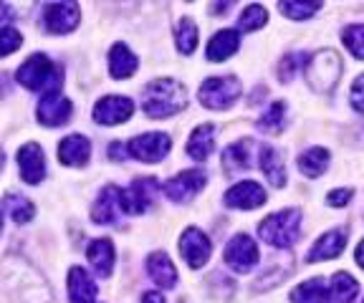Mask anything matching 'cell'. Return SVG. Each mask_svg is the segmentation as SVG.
I'll use <instances>...</instances> for the list:
<instances>
[{
  "mask_svg": "<svg viewBox=\"0 0 364 303\" xmlns=\"http://www.w3.org/2000/svg\"><path fill=\"white\" fill-rule=\"evenodd\" d=\"M86 258H89L91 268L97 270V275L109 278L114 268V246L109 238H99V241H91V246L86 248Z\"/></svg>",
  "mask_w": 364,
  "mask_h": 303,
  "instance_id": "cell-24",
  "label": "cell"
},
{
  "mask_svg": "<svg viewBox=\"0 0 364 303\" xmlns=\"http://www.w3.org/2000/svg\"><path fill=\"white\" fill-rule=\"evenodd\" d=\"M250 147H253V139H243V142H235L223 152V170L225 175H235L240 170H248L250 167Z\"/></svg>",
  "mask_w": 364,
  "mask_h": 303,
  "instance_id": "cell-28",
  "label": "cell"
},
{
  "mask_svg": "<svg viewBox=\"0 0 364 303\" xmlns=\"http://www.w3.org/2000/svg\"><path fill=\"white\" fill-rule=\"evenodd\" d=\"M357 296H359V283L347 273V270H339V273L331 275L329 303H354Z\"/></svg>",
  "mask_w": 364,
  "mask_h": 303,
  "instance_id": "cell-27",
  "label": "cell"
},
{
  "mask_svg": "<svg viewBox=\"0 0 364 303\" xmlns=\"http://www.w3.org/2000/svg\"><path fill=\"white\" fill-rule=\"evenodd\" d=\"M172 142L167 134L162 132H147V134H139V137L129 139L127 142V152L129 157L134 160L144 162V165H154V162H162L170 152Z\"/></svg>",
  "mask_w": 364,
  "mask_h": 303,
  "instance_id": "cell-7",
  "label": "cell"
},
{
  "mask_svg": "<svg viewBox=\"0 0 364 303\" xmlns=\"http://www.w3.org/2000/svg\"><path fill=\"white\" fill-rule=\"evenodd\" d=\"M326 167H329V149L324 147H311L309 152H304L299 157V170H301V175H306L311 180L321 177Z\"/></svg>",
  "mask_w": 364,
  "mask_h": 303,
  "instance_id": "cell-30",
  "label": "cell"
},
{
  "mask_svg": "<svg viewBox=\"0 0 364 303\" xmlns=\"http://www.w3.org/2000/svg\"><path fill=\"white\" fill-rule=\"evenodd\" d=\"M18 170H21L23 182L38 184L46 177V160H43V149L36 142L23 144L18 149Z\"/></svg>",
  "mask_w": 364,
  "mask_h": 303,
  "instance_id": "cell-14",
  "label": "cell"
},
{
  "mask_svg": "<svg viewBox=\"0 0 364 303\" xmlns=\"http://www.w3.org/2000/svg\"><path fill=\"white\" fill-rule=\"evenodd\" d=\"M18 275H21V286H18L16 293H13V303H53L51 291H48V286L43 283V278L33 275L31 283L26 280L28 265H21V268H18Z\"/></svg>",
  "mask_w": 364,
  "mask_h": 303,
  "instance_id": "cell-18",
  "label": "cell"
},
{
  "mask_svg": "<svg viewBox=\"0 0 364 303\" xmlns=\"http://www.w3.org/2000/svg\"><path fill=\"white\" fill-rule=\"evenodd\" d=\"M268 21V11L263 6H248L243 8V13H240L238 18V28L240 31H258L263 28Z\"/></svg>",
  "mask_w": 364,
  "mask_h": 303,
  "instance_id": "cell-36",
  "label": "cell"
},
{
  "mask_svg": "<svg viewBox=\"0 0 364 303\" xmlns=\"http://www.w3.org/2000/svg\"><path fill=\"white\" fill-rule=\"evenodd\" d=\"M347 248V230H329L318 238L311 246V250L306 253V263H316V260H331V258H339Z\"/></svg>",
  "mask_w": 364,
  "mask_h": 303,
  "instance_id": "cell-17",
  "label": "cell"
},
{
  "mask_svg": "<svg viewBox=\"0 0 364 303\" xmlns=\"http://www.w3.org/2000/svg\"><path fill=\"white\" fill-rule=\"evenodd\" d=\"M258 162H261V172L266 175V180L273 187H284L286 184V165L279 149H273L271 144L258 147Z\"/></svg>",
  "mask_w": 364,
  "mask_h": 303,
  "instance_id": "cell-22",
  "label": "cell"
},
{
  "mask_svg": "<svg viewBox=\"0 0 364 303\" xmlns=\"http://www.w3.org/2000/svg\"><path fill=\"white\" fill-rule=\"evenodd\" d=\"M223 202L233 210H256L266 202V189L253 180H245V182H238L228 189Z\"/></svg>",
  "mask_w": 364,
  "mask_h": 303,
  "instance_id": "cell-13",
  "label": "cell"
},
{
  "mask_svg": "<svg viewBox=\"0 0 364 303\" xmlns=\"http://www.w3.org/2000/svg\"><path fill=\"white\" fill-rule=\"evenodd\" d=\"M23 46V35L16 28H0V58L11 56Z\"/></svg>",
  "mask_w": 364,
  "mask_h": 303,
  "instance_id": "cell-38",
  "label": "cell"
},
{
  "mask_svg": "<svg viewBox=\"0 0 364 303\" xmlns=\"http://www.w3.org/2000/svg\"><path fill=\"white\" fill-rule=\"evenodd\" d=\"M354 189L352 187H339V189H331L329 194H326V202H329L331 207H344L349 205V200H352Z\"/></svg>",
  "mask_w": 364,
  "mask_h": 303,
  "instance_id": "cell-39",
  "label": "cell"
},
{
  "mask_svg": "<svg viewBox=\"0 0 364 303\" xmlns=\"http://www.w3.org/2000/svg\"><path fill=\"white\" fill-rule=\"evenodd\" d=\"M127 157H129V152H127V144L114 142L112 147H109V160H112V162H124Z\"/></svg>",
  "mask_w": 364,
  "mask_h": 303,
  "instance_id": "cell-41",
  "label": "cell"
},
{
  "mask_svg": "<svg viewBox=\"0 0 364 303\" xmlns=\"http://www.w3.org/2000/svg\"><path fill=\"white\" fill-rule=\"evenodd\" d=\"M349 99H352V106L359 111V114H364V74L357 76V81L352 84V94H349Z\"/></svg>",
  "mask_w": 364,
  "mask_h": 303,
  "instance_id": "cell-40",
  "label": "cell"
},
{
  "mask_svg": "<svg viewBox=\"0 0 364 303\" xmlns=\"http://www.w3.org/2000/svg\"><path fill=\"white\" fill-rule=\"evenodd\" d=\"M91 157V142L81 134H68L58 144V160L66 167H84Z\"/></svg>",
  "mask_w": 364,
  "mask_h": 303,
  "instance_id": "cell-20",
  "label": "cell"
},
{
  "mask_svg": "<svg viewBox=\"0 0 364 303\" xmlns=\"http://www.w3.org/2000/svg\"><path fill=\"white\" fill-rule=\"evenodd\" d=\"M81 21V8L79 3L63 0V3H51L43 8V28L53 35L71 33Z\"/></svg>",
  "mask_w": 364,
  "mask_h": 303,
  "instance_id": "cell-9",
  "label": "cell"
},
{
  "mask_svg": "<svg viewBox=\"0 0 364 303\" xmlns=\"http://www.w3.org/2000/svg\"><path fill=\"white\" fill-rule=\"evenodd\" d=\"M134 114V104L127 97H104L94 104V121L104 126L124 124Z\"/></svg>",
  "mask_w": 364,
  "mask_h": 303,
  "instance_id": "cell-12",
  "label": "cell"
},
{
  "mask_svg": "<svg viewBox=\"0 0 364 303\" xmlns=\"http://www.w3.org/2000/svg\"><path fill=\"white\" fill-rule=\"evenodd\" d=\"M258 235L273 248H294V243L301 238V210L286 207L263 218L258 225Z\"/></svg>",
  "mask_w": 364,
  "mask_h": 303,
  "instance_id": "cell-3",
  "label": "cell"
},
{
  "mask_svg": "<svg viewBox=\"0 0 364 303\" xmlns=\"http://www.w3.org/2000/svg\"><path fill=\"white\" fill-rule=\"evenodd\" d=\"M71 111H74V106H71V101H68L66 97H61V94H48V97L41 99L36 116H38V121L43 126H63L71 119Z\"/></svg>",
  "mask_w": 364,
  "mask_h": 303,
  "instance_id": "cell-15",
  "label": "cell"
},
{
  "mask_svg": "<svg viewBox=\"0 0 364 303\" xmlns=\"http://www.w3.org/2000/svg\"><path fill=\"white\" fill-rule=\"evenodd\" d=\"M291 303H329V286L324 278H311L291 291Z\"/></svg>",
  "mask_w": 364,
  "mask_h": 303,
  "instance_id": "cell-29",
  "label": "cell"
},
{
  "mask_svg": "<svg viewBox=\"0 0 364 303\" xmlns=\"http://www.w3.org/2000/svg\"><path fill=\"white\" fill-rule=\"evenodd\" d=\"M304 66H306V56H304V53H289V56H284V61L279 63L281 84H289L296 76V71L304 69Z\"/></svg>",
  "mask_w": 364,
  "mask_h": 303,
  "instance_id": "cell-37",
  "label": "cell"
},
{
  "mask_svg": "<svg viewBox=\"0 0 364 303\" xmlns=\"http://www.w3.org/2000/svg\"><path fill=\"white\" fill-rule=\"evenodd\" d=\"M3 162H6V152L0 149V170H3Z\"/></svg>",
  "mask_w": 364,
  "mask_h": 303,
  "instance_id": "cell-45",
  "label": "cell"
},
{
  "mask_svg": "<svg viewBox=\"0 0 364 303\" xmlns=\"http://www.w3.org/2000/svg\"><path fill=\"white\" fill-rule=\"evenodd\" d=\"M213 147H215V126L213 124H200L193 129L188 142V155L195 162H205L210 157Z\"/></svg>",
  "mask_w": 364,
  "mask_h": 303,
  "instance_id": "cell-26",
  "label": "cell"
},
{
  "mask_svg": "<svg viewBox=\"0 0 364 303\" xmlns=\"http://www.w3.org/2000/svg\"><path fill=\"white\" fill-rule=\"evenodd\" d=\"M279 11L284 13L289 21H306L316 11H321V3H304V0H286L279 3Z\"/></svg>",
  "mask_w": 364,
  "mask_h": 303,
  "instance_id": "cell-34",
  "label": "cell"
},
{
  "mask_svg": "<svg viewBox=\"0 0 364 303\" xmlns=\"http://www.w3.org/2000/svg\"><path fill=\"white\" fill-rule=\"evenodd\" d=\"M238 48H240V33L238 31H218V33L210 38V43H208L205 56H208V61L220 63V61H225V58L233 56Z\"/></svg>",
  "mask_w": 364,
  "mask_h": 303,
  "instance_id": "cell-23",
  "label": "cell"
},
{
  "mask_svg": "<svg viewBox=\"0 0 364 303\" xmlns=\"http://www.w3.org/2000/svg\"><path fill=\"white\" fill-rule=\"evenodd\" d=\"M0 233H3V210H0Z\"/></svg>",
  "mask_w": 364,
  "mask_h": 303,
  "instance_id": "cell-46",
  "label": "cell"
},
{
  "mask_svg": "<svg viewBox=\"0 0 364 303\" xmlns=\"http://www.w3.org/2000/svg\"><path fill=\"white\" fill-rule=\"evenodd\" d=\"M177 48L185 56H190L198 48V26L193 23V18H180V23H177Z\"/></svg>",
  "mask_w": 364,
  "mask_h": 303,
  "instance_id": "cell-33",
  "label": "cell"
},
{
  "mask_svg": "<svg viewBox=\"0 0 364 303\" xmlns=\"http://www.w3.org/2000/svg\"><path fill=\"white\" fill-rule=\"evenodd\" d=\"M142 303H165V298H162V293H157V291H147L142 296Z\"/></svg>",
  "mask_w": 364,
  "mask_h": 303,
  "instance_id": "cell-43",
  "label": "cell"
},
{
  "mask_svg": "<svg viewBox=\"0 0 364 303\" xmlns=\"http://www.w3.org/2000/svg\"><path fill=\"white\" fill-rule=\"evenodd\" d=\"M157 192H159V182L154 177L134 180L129 187L122 189V212H127V215H142V212L149 210Z\"/></svg>",
  "mask_w": 364,
  "mask_h": 303,
  "instance_id": "cell-8",
  "label": "cell"
},
{
  "mask_svg": "<svg viewBox=\"0 0 364 303\" xmlns=\"http://www.w3.org/2000/svg\"><path fill=\"white\" fill-rule=\"evenodd\" d=\"M258 246L256 241L245 233H238L230 238V243L225 246V253H223V260H225L228 268H233L235 273H250V270L258 265Z\"/></svg>",
  "mask_w": 364,
  "mask_h": 303,
  "instance_id": "cell-6",
  "label": "cell"
},
{
  "mask_svg": "<svg viewBox=\"0 0 364 303\" xmlns=\"http://www.w3.org/2000/svg\"><path fill=\"white\" fill-rule=\"evenodd\" d=\"M13 16H16V13H13V8L8 6V3H0V26L8 23V21H13Z\"/></svg>",
  "mask_w": 364,
  "mask_h": 303,
  "instance_id": "cell-42",
  "label": "cell"
},
{
  "mask_svg": "<svg viewBox=\"0 0 364 303\" xmlns=\"http://www.w3.org/2000/svg\"><path fill=\"white\" fill-rule=\"evenodd\" d=\"M147 273L159 288L170 291V288L177 286V270L165 250H154L152 255H147Z\"/></svg>",
  "mask_w": 364,
  "mask_h": 303,
  "instance_id": "cell-21",
  "label": "cell"
},
{
  "mask_svg": "<svg viewBox=\"0 0 364 303\" xmlns=\"http://www.w3.org/2000/svg\"><path fill=\"white\" fill-rule=\"evenodd\" d=\"M240 94H243V84L235 76H213V79H205L198 89L200 104L215 111L233 106Z\"/></svg>",
  "mask_w": 364,
  "mask_h": 303,
  "instance_id": "cell-5",
  "label": "cell"
},
{
  "mask_svg": "<svg viewBox=\"0 0 364 303\" xmlns=\"http://www.w3.org/2000/svg\"><path fill=\"white\" fill-rule=\"evenodd\" d=\"M119 212H122V189L117 184H107L99 192L94 207H91V220L97 225H112L117 223Z\"/></svg>",
  "mask_w": 364,
  "mask_h": 303,
  "instance_id": "cell-16",
  "label": "cell"
},
{
  "mask_svg": "<svg viewBox=\"0 0 364 303\" xmlns=\"http://www.w3.org/2000/svg\"><path fill=\"white\" fill-rule=\"evenodd\" d=\"M3 207L8 210V215L13 218V223L18 225H26L33 220L36 215V207L28 197H23V194H16V192H8L6 200H3Z\"/></svg>",
  "mask_w": 364,
  "mask_h": 303,
  "instance_id": "cell-31",
  "label": "cell"
},
{
  "mask_svg": "<svg viewBox=\"0 0 364 303\" xmlns=\"http://www.w3.org/2000/svg\"><path fill=\"white\" fill-rule=\"evenodd\" d=\"M341 40L354 58L364 61V23H352L341 31Z\"/></svg>",
  "mask_w": 364,
  "mask_h": 303,
  "instance_id": "cell-35",
  "label": "cell"
},
{
  "mask_svg": "<svg viewBox=\"0 0 364 303\" xmlns=\"http://www.w3.org/2000/svg\"><path fill=\"white\" fill-rule=\"evenodd\" d=\"M205 182H208V175L203 170H185L172 180H167L165 194L172 202H190L205 187Z\"/></svg>",
  "mask_w": 364,
  "mask_h": 303,
  "instance_id": "cell-11",
  "label": "cell"
},
{
  "mask_svg": "<svg viewBox=\"0 0 364 303\" xmlns=\"http://www.w3.org/2000/svg\"><path fill=\"white\" fill-rule=\"evenodd\" d=\"M354 258H357V265L364 270V241H359V246H357V253H354Z\"/></svg>",
  "mask_w": 364,
  "mask_h": 303,
  "instance_id": "cell-44",
  "label": "cell"
},
{
  "mask_svg": "<svg viewBox=\"0 0 364 303\" xmlns=\"http://www.w3.org/2000/svg\"><path fill=\"white\" fill-rule=\"evenodd\" d=\"M16 79L18 84L31 89V92H43V97H48V94L61 92L63 69H58L46 53H33L28 61L21 63Z\"/></svg>",
  "mask_w": 364,
  "mask_h": 303,
  "instance_id": "cell-2",
  "label": "cell"
},
{
  "mask_svg": "<svg viewBox=\"0 0 364 303\" xmlns=\"http://www.w3.org/2000/svg\"><path fill=\"white\" fill-rule=\"evenodd\" d=\"M99 286L89 273L79 265L68 270V298L71 303H97Z\"/></svg>",
  "mask_w": 364,
  "mask_h": 303,
  "instance_id": "cell-19",
  "label": "cell"
},
{
  "mask_svg": "<svg viewBox=\"0 0 364 303\" xmlns=\"http://www.w3.org/2000/svg\"><path fill=\"white\" fill-rule=\"evenodd\" d=\"M185 104H188V92L175 79L149 81L142 92V109L152 119H165V116L177 114L185 109Z\"/></svg>",
  "mask_w": 364,
  "mask_h": 303,
  "instance_id": "cell-1",
  "label": "cell"
},
{
  "mask_svg": "<svg viewBox=\"0 0 364 303\" xmlns=\"http://www.w3.org/2000/svg\"><path fill=\"white\" fill-rule=\"evenodd\" d=\"M286 124V101H273L258 119V129L268 134H279Z\"/></svg>",
  "mask_w": 364,
  "mask_h": 303,
  "instance_id": "cell-32",
  "label": "cell"
},
{
  "mask_svg": "<svg viewBox=\"0 0 364 303\" xmlns=\"http://www.w3.org/2000/svg\"><path fill=\"white\" fill-rule=\"evenodd\" d=\"M341 71H344L341 56L336 51H331V48H324V51H316L314 56H309L306 66H304L309 89H314L316 94L334 92V86L341 79Z\"/></svg>",
  "mask_w": 364,
  "mask_h": 303,
  "instance_id": "cell-4",
  "label": "cell"
},
{
  "mask_svg": "<svg viewBox=\"0 0 364 303\" xmlns=\"http://www.w3.org/2000/svg\"><path fill=\"white\" fill-rule=\"evenodd\" d=\"M213 243L210 238L203 233L200 228H188L180 238V255L185 258V263L190 268H203L210 260Z\"/></svg>",
  "mask_w": 364,
  "mask_h": 303,
  "instance_id": "cell-10",
  "label": "cell"
},
{
  "mask_svg": "<svg viewBox=\"0 0 364 303\" xmlns=\"http://www.w3.org/2000/svg\"><path fill=\"white\" fill-rule=\"evenodd\" d=\"M136 66H139V61L129 51V46L127 43H114L112 51H109V74L114 79H129V76H134Z\"/></svg>",
  "mask_w": 364,
  "mask_h": 303,
  "instance_id": "cell-25",
  "label": "cell"
}]
</instances>
